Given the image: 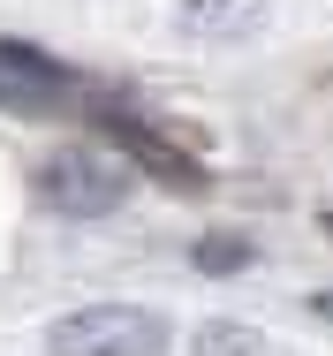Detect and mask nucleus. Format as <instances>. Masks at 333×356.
Instances as JSON below:
<instances>
[{"instance_id":"obj_4","label":"nucleus","mask_w":333,"mask_h":356,"mask_svg":"<svg viewBox=\"0 0 333 356\" xmlns=\"http://www.w3.org/2000/svg\"><path fill=\"white\" fill-rule=\"evenodd\" d=\"M0 106H54V69L31 61L23 46H0Z\"/></svg>"},{"instance_id":"obj_6","label":"nucleus","mask_w":333,"mask_h":356,"mask_svg":"<svg viewBox=\"0 0 333 356\" xmlns=\"http://www.w3.org/2000/svg\"><path fill=\"white\" fill-rule=\"evenodd\" d=\"M197 266H204V273H227V266H243V243H197Z\"/></svg>"},{"instance_id":"obj_3","label":"nucleus","mask_w":333,"mask_h":356,"mask_svg":"<svg viewBox=\"0 0 333 356\" xmlns=\"http://www.w3.org/2000/svg\"><path fill=\"white\" fill-rule=\"evenodd\" d=\"M273 0H182V31L190 38H220V46H235V38H250L258 23H266Z\"/></svg>"},{"instance_id":"obj_1","label":"nucleus","mask_w":333,"mask_h":356,"mask_svg":"<svg viewBox=\"0 0 333 356\" xmlns=\"http://www.w3.org/2000/svg\"><path fill=\"white\" fill-rule=\"evenodd\" d=\"M159 341H167V318L159 311H136V303L68 311V318H54V334H46L54 356H159Z\"/></svg>"},{"instance_id":"obj_2","label":"nucleus","mask_w":333,"mask_h":356,"mask_svg":"<svg viewBox=\"0 0 333 356\" xmlns=\"http://www.w3.org/2000/svg\"><path fill=\"white\" fill-rule=\"evenodd\" d=\"M38 190H46V205L68 220H99L114 213L122 197H129V175L106 159V152H54L46 159V175H38Z\"/></svg>"},{"instance_id":"obj_5","label":"nucleus","mask_w":333,"mask_h":356,"mask_svg":"<svg viewBox=\"0 0 333 356\" xmlns=\"http://www.w3.org/2000/svg\"><path fill=\"white\" fill-rule=\"evenodd\" d=\"M197 356H258V334L243 318H204L197 326Z\"/></svg>"}]
</instances>
